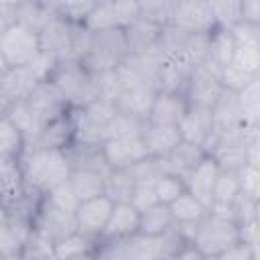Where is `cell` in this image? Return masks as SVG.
<instances>
[{
  "label": "cell",
  "mask_w": 260,
  "mask_h": 260,
  "mask_svg": "<svg viewBox=\"0 0 260 260\" xmlns=\"http://www.w3.org/2000/svg\"><path fill=\"white\" fill-rule=\"evenodd\" d=\"M20 165L28 193L39 197H45L59 185L67 183L73 171L67 150L45 146H28L20 158Z\"/></svg>",
  "instance_id": "cell-1"
},
{
  "label": "cell",
  "mask_w": 260,
  "mask_h": 260,
  "mask_svg": "<svg viewBox=\"0 0 260 260\" xmlns=\"http://www.w3.org/2000/svg\"><path fill=\"white\" fill-rule=\"evenodd\" d=\"M71 110L89 106L100 98L98 75L89 73L81 61H59L47 79Z\"/></svg>",
  "instance_id": "cell-2"
},
{
  "label": "cell",
  "mask_w": 260,
  "mask_h": 260,
  "mask_svg": "<svg viewBox=\"0 0 260 260\" xmlns=\"http://www.w3.org/2000/svg\"><path fill=\"white\" fill-rule=\"evenodd\" d=\"M242 240H244V232L234 215L207 211V215L195 225L191 246L201 256L217 258L219 254L228 252Z\"/></svg>",
  "instance_id": "cell-3"
},
{
  "label": "cell",
  "mask_w": 260,
  "mask_h": 260,
  "mask_svg": "<svg viewBox=\"0 0 260 260\" xmlns=\"http://www.w3.org/2000/svg\"><path fill=\"white\" fill-rule=\"evenodd\" d=\"M130 59L128 43H126V30L124 28H106L95 30L91 39V47L81 61L85 69L93 75L118 71L126 61Z\"/></svg>",
  "instance_id": "cell-4"
},
{
  "label": "cell",
  "mask_w": 260,
  "mask_h": 260,
  "mask_svg": "<svg viewBox=\"0 0 260 260\" xmlns=\"http://www.w3.org/2000/svg\"><path fill=\"white\" fill-rule=\"evenodd\" d=\"M41 37L30 26L16 22L0 32V63L2 69L30 67L41 57Z\"/></svg>",
  "instance_id": "cell-5"
},
{
  "label": "cell",
  "mask_w": 260,
  "mask_h": 260,
  "mask_svg": "<svg viewBox=\"0 0 260 260\" xmlns=\"http://www.w3.org/2000/svg\"><path fill=\"white\" fill-rule=\"evenodd\" d=\"M250 136H252V130L246 126L232 128V130L215 136L205 146V152L219 165L221 171L240 173L248 165Z\"/></svg>",
  "instance_id": "cell-6"
},
{
  "label": "cell",
  "mask_w": 260,
  "mask_h": 260,
  "mask_svg": "<svg viewBox=\"0 0 260 260\" xmlns=\"http://www.w3.org/2000/svg\"><path fill=\"white\" fill-rule=\"evenodd\" d=\"M223 91L225 89L221 85V69L207 59L205 63L193 67V73L185 87V98L191 106L213 108Z\"/></svg>",
  "instance_id": "cell-7"
},
{
  "label": "cell",
  "mask_w": 260,
  "mask_h": 260,
  "mask_svg": "<svg viewBox=\"0 0 260 260\" xmlns=\"http://www.w3.org/2000/svg\"><path fill=\"white\" fill-rule=\"evenodd\" d=\"M32 228L37 232H41L43 236H47L53 244H57L63 238L77 232V221H75V213L65 211V209L57 207L53 201H49L47 197H43L39 201V207H37V213L32 219Z\"/></svg>",
  "instance_id": "cell-8"
},
{
  "label": "cell",
  "mask_w": 260,
  "mask_h": 260,
  "mask_svg": "<svg viewBox=\"0 0 260 260\" xmlns=\"http://www.w3.org/2000/svg\"><path fill=\"white\" fill-rule=\"evenodd\" d=\"M102 156L110 171H128L148 158V152L144 148V142L140 134L134 136H118L108 138L102 144Z\"/></svg>",
  "instance_id": "cell-9"
},
{
  "label": "cell",
  "mask_w": 260,
  "mask_h": 260,
  "mask_svg": "<svg viewBox=\"0 0 260 260\" xmlns=\"http://www.w3.org/2000/svg\"><path fill=\"white\" fill-rule=\"evenodd\" d=\"M26 102V108L30 110L32 118H35V124L39 128V134L43 132V128L53 122L55 118L67 114L71 108L65 104V100L61 98V93L49 83V81H41L30 93L28 98L24 100ZM39 138V136H37Z\"/></svg>",
  "instance_id": "cell-10"
},
{
  "label": "cell",
  "mask_w": 260,
  "mask_h": 260,
  "mask_svg": "<svg viewBox=\"0 0 260 260\" xmlns=\"http://www.w3.org/2000/svg\"><path fill=\"white\" fill-rule=\"evenodd\" d=\"M236 37V53L232 65L252 77L260 75V26L240 22L232 28Z\"/></svg>",
  "instance_id": "cell-11"
},
{
  "label": "cell",
  "mask_w": 260,
  "mask_h": 260,
  "mask_svg": "<svg viewBox=\"0 0 260 260\" xmlns=\"http://www.w3.org/2000/svg\"><path fill=\"white\" fill-rule=\"evenodd\" d=\"M171 26L179 28L185 35H209L217 26V22L209 2L189 0V2H177Z\"/></svg>",
  "instance_id": "cell-12"
},
{
  "label": "cell",
  "mask_w": 260,
  "mask_h": 260,
  "mask_svg": "<svg viewBox=\"0 0 260 260\" xmlns=\"http://www.w3.org/2000/svg\"><path fill=\"white\" fill-rule=\"evenodd\" d=\"M114 201L108 195H100L87 201H81L77 211H75V221H77V232L91 238V240H100L110 215L114 211Z\"/></svg>",
  "instance_id": "cell-13"
},
{
  "label": "cell",
  "mask_w": 260,
  "mask_h": 260,
  "mask_svg": "<svg viewBox=\"0 0 260 260\" xmlns=\"http://www.w3.org/2000/svg\"><path fill=\"white\" fill-rule=\"evenodd\" d=\"M219 175H221L219 165L207 154L193 171H189L183 177V181H185L187 191L195 199H199L207 209H211V205H213V193H215V185H217Z\"/></svg>",
  "instance_id": "cell-14"
},
{
  "label": "cell",
  "mask_w": 260,
  "mask_h": 260,
  "mask_svg": "<svg viewBox=\"0 0 260 260\" xmlns=\"http://www.w3.org/2000/svg\"><path fill=\"white\" fill-rule=\"evenodd\" d=\"M41 81L32 73L30 67H16V69H2L0 79V100H2V114L12 108L14 104L28 98V93Z\"/></svg>",
  "instance_id": "cell-15"
},
{
  "label": "cell",
  "mask_w": 260,
  "mask_h": 260,
  "mask_svg": "<svg viewBox=\"0 0 260 260\" xmlns=\"http://www.w3.org/2000/svg\"><path fill=\"white\" fill-rule=\"evenodd\" d=\"M191 73H193V65L185 59V55L181 51L167 55L156 73V91L185 95V87L189 83Z\"/></svg>",
  "instance_id": "cell-16"
},
{
  "label": "cell",
  "mask_w": 260,
  "mask_h": 260,
  "mask_svg": "<svg viewBox=\"0 0 260 260\" xmlns=\"http://www.w3.org/2000/svg\"><path fill=\"white\" fill-rule=\"evenodd\" d=\"M181 136L185 142L203 146L209 142L211 134H213V108H203V106H191L183 118V122L179 124Z\"/></svg>",
  "instance_id": "cell-17"
},
{
  "label": "cell",
  "mask_w": 260,
  "mask_h": 260,
  "mask_svg": "<svg viewBox=\"0 0 260 260\" xmlns=\"http://www.w3.org/2000/svg\"><path fill=\"white\" fill-rule=\"evenodd\" d=\"M189 110V102L183 93H167V91H156L148 122L158 124V126H179Z\"/></svg>",
  "instance_id": "cell-18"
},
{
  "label": "cell",
  "mask_w": 260,
  "mask_h": 260,
  "mask_svg": "<svg viewBox=\"0 0 260 260\" xmlns=\"http://www.w3.org/2000/svg\"><path fill=\"white\" fill-rule=\"evenodd\" d=\"M140 138L150 158H165L169 152H173L183 142L179 126H158L150 122L144 124Z\"/></svg>",
  "instance_id": "cell-19"
},
{
  "label": "cell",
  "mask_w": 260,
  "mask_h": 260,
  "mask_svg": "<svg viewBox=\"0 0 260 260\" xmlns=\"http://www.w3.org/2000/svg\"><path fill=\"white\" fill-rule=\"evenodd\" d=\"M207 156L203 146L191 144V142H181L173 152H169L165 158H156L160 173L167 175H177V177H185L189 171H193L203 158Z\"/></svg>",
  "instance_id": "cell-20"
},
{
  "label": "cell",
  "mask_w": 260,
  "mask_h": 260,
  "mask_svg": "<svg viewBox=\"0 0 260 260\" xmlns=\"http://www.w3.org/2000/svg\"><path fill=\"white\" fill-rule=\"evenodd\" d=\"M110 169L98 167H73L69 185L79 201H87L100 195H106V177Z\"/></svg>",
  "instance_id": "cell-21"
},
{
  "label": "cell",
  "mask_w": 260,
  "mask_h": 260,
  "mask_svg": "<svg viewBox=\"0 0 260 260\" xmlns=\"http://www.w3.org/2000/svg\"><path fill=\"white\" fill-rule=\"evenodd\" d=\"M140 230V211L132 203H116L100 240H128Z\"/></svg>",
  "instance_id": "cell-22"
},
{
  "label": "cell",
  "mask_w": 260,
  "mask_h": 260,
  "mask_svg": "<svg viewBox=\"0 0 260 260\" xmlns=\"http://www.w3.org/2000/svg\"><path fill=\"white\" fill-rule=\"evenodd\" d=\"M73 142H75V124H73V114L69 110L67 114L49 122L43 128V132L39 134V138L35 142H30L28 146H45V148L67 150V148L73 146Z\"/></svg>",
  "instance_id": "cell-23"
},
{
  "label": "cell",
  "mask_w": 260,
  "mask_h": 260,
  "mask_svg": "<svg viewBox=\"0 0 260 260\" xmlns=\"http://www.w3.org/2000/svg\"><path fill=\"white\" fill-rule=\"evenodd\" d=\"M238 126H244L242 110H240V100H238V93L225 89L221 93V98L217 100V104L213 106V134H211L209 142L215 136H219V134H223V132H228L232 128H238Z\"/></svg>",
  "instance_id": "cell-24"
},
{
  "label": "cell",
  "mask_w": 260,
  "mask_h": 260,
  "mask_svg": "<svg viewBox=\"0 0 260 260\" xmlns=\"http://www.w3.org/2000/svg\"><path fill=\"white\" fill-rule=\"evenodd\" d=\"M0 173H2V207L14 205L28 195L24 173L20 160L0 158Z\"/></svg>",
  "instance_id": "cell-25"
},
{
  "label": "cell",
  "mask_w": 260,
  "mask_h": 260,
  "mask_svg": "<svg viewBox=\"0 0 260 260\" xmlns=\"http://www.w3.org/2000/svg\"><path fill=\"white\" fill-rule=\"evenodd\" d=\"M240 193H242L240 173L221 171V175L217 179V185H215V193H213V205H211L209 211L234 215V205H236Z\"/></svg>",
  "instance_id": "cell-26"
},
{
  "label": "cell",
  "mask_w": 260,
  "mask_h": 260,
  "mask_svg": "<svg viewBox=\"0 0 260 260\" xmlns=\"http://www.w3.org/2000/svg\"><path fill=\"white\" fill-rule=\"evenodd\" d=\"M162 30L165 28H160L144 18H138L136 22H132L126 28V43H128L130 57H138V55L146 53L148 49H152L156 45V41L160 39Z\"/></svg>",
  "instance_id": "cell-27"
},
{
  "label": "cell",
  "mask_w": 260,
  "mask_h": 260,
  "mask_svg": "<svg viewBox=\"0 0 260 260\" xmlns=\"http://www.w3.org/2000/svg\"><path fill=\"white\" fill-rule=\"evenodd\" d=\"M28 148V138L24 132L8 118L2 116L0 120V158L20 160Z\"/></svg>",
  "instance_id": "cell-28"
},
{
  "label": "cell",
  "mask_w": 260,
  "mask_h": 260,
  "mask_svg": "<svg viewBox=\"0 0 260 260\" xmlns=\"http://www.w3.org/2000/svg\"><path fill=\"white\" fill-rule=\"evenodd\" d=\"M236 53V37L232 28L225 26H215L209 32V61L215 63L219 69L232 65Z\"/></svg>",
  "instance_id": "cell-29"
},
{
  "label": "cell",
  "mask_w": 260,
  "mask_h": 260,
  "mask_svg": "<svg viewBox=\"0 0 260 260\" xmlns=\"http://www.w3.org/2000/svg\"><path fill=\"white\" fill-rule=\"evenodd\" d=\"M171 213L175 217V223L177 225H197L205 215H207V207L195 199L189 191H185L179 199H175L171 205Z\"/></svg>",
  "instance_id": "cell-30"
},
{
  "label": "cell",
  "mask_w": 260,
  "mask_h": 260,
  "mask_svg": "<svg viewBox=\"0 0 260 260\" xmlns=\"http://www.w3.org/2000/svg\"><path fill=\"white\" fill-rule=\"evenodd\" d=\"M240 110L244 126L250 130H260V75L254 77L240 93Z\"/></svg>",
  "instance_id": "cell-31"
},
{
  "label": "cell",
  "mask_w": 260,
  "mask_h": 260,
  "mask_svg": "<svg viewBox=\"0 0 260 260\" xmlns=\"http://www.w3.org/2000/svg\"><path fill=\"white\" fill-rule=\"evenodd\" d=\"M175 225V217L171 213V207L165 203H156L154 207L140 213V230L138 234L146 236H162Z\"/></svg>",
  "instance_id": "cell-32"
},
{
  "label": "cell",
  "mask_w": 260,
  "mask_h": 260,
  "mask_svg": "<svg viewBox=\"0 0 260 260\" xmlns=\"http://www.w3.org/2000/svg\"><path fill=\"white\" fill-rule=\"evenodd\" d=\"M132 260H162L167 258V248L162 236H146L136 234L126 240Z\"/></svg>",
  "instance_id": "cell-33"
},
{
  "label": "cell",
  "mask_w": 260,
  "mask_h": 260,
  "mask_svg": "<svg viewBox=\"0 0 260 260\" xmlns=\"http://www.w3.org/2000/svg\"><path fill=\"white\" fill-rule=\"evenodd\" d=\"M95 246H98V240H91V238L75 232V234H71V236H67L55 244L53 256H55V260H73L79 256L93 254Z\"/></svg>",
  "instance_id": "cell-34"
},
{
  "label": "cell",
  "mask_w": 260,
  "mask_h": 260,
  "mask_svg": "<svg viewBox=\"0 0 260 260\" xmlns=\"http://www.w3.org/2000/svg\"><path fill=\"white\" fill-rule=\"evenodd\" d=\"M136 179L130 171H110L106 177V195L114 203H130Z\"/></svg>",
  "instance_id": "cell-35"
},
{
  "label": "cell",
  "mask_w": 260,
  "mask_h": 260,
  "mask_svg": "<svg viewBox=\"0 0 260 260\" xmlns=\"http://www.w3.org/2000/svg\"><path fill=\"white\" fill-rule=\"evenodd\" d=\"M175 8H177L175 0H146V2H140V18L160 28H167L173 22Z\"/></svg>",
  "instance_id": "cell-36"
},
{
  "label": "cell",
  "mask_w": 260,
  "mask_h": 260,
  "mask_svg": "<svg viewBox=\"0 0 260 260\" xmlns=\"http://www.w3.org/2000/svg\"><path fill=\"white\" fill-rule=\"evenodd\" d=\"M93 6H95V2H79V0L55 2V16L63 18V20H67L71 24H85V20L89 18Z\"/></svg>",
  "instance_id": "cell-37"
},
{
  "label": "cell",
  "mask_w": 260,
  "mask_h": 260,
  "mask_svg": "<svg viewBox=\"0 0 260 260\" xmlns=\"http://www.w3.org/2000/svg\"><path fill=\"white\" fill-rule=\"evenodd\" d=\"M185 191H187V187H185L183 177L167 175V173H160V175H158V179H156V197H158V203L171 205V203H173L175 199H179Z\"/></svg>",
  "instance_id": "cell-38"
},
{
  "label": "cell",
  "mask_w": 260,
  "mask_h": 260,
  "mask_svg": "<svg viewBox=\"0 0 260 260\" xmlns=\"http://www.w3.org/2000/svg\"><path fill=\"white\" fill-rule=\"evenodd\" d=\"M156 179L158 177H152V179H140L136 181L134 185V191H132V197H130V203L142 213L150 207H154L158 203V197H156Z\"/></svg>",
  "instance_id": "cell-39"
},
{
  "label": "cell",
  "mask_w": 260,
  "mask_h": 260,
  "mask_svg": "<svg viewBox=\"0 0 260 260\" xmlns=\"http://www.w3.org/2000/svg\"><path fill=\"white\" fill-rule=\"evenodd\" d=\"M85 26L95 32V30H106V28H118L116 20V10L114 2H95L89 18L85 20Z\"/></svg>",
  "instance_id": "cell-40"
},
{
  "label": "cell",
  "mask_w": 260,
  "mask_h": 260,
  "mask_svg": "<svg viewBox=\"0 0 260 260\" xmlns=\"http://www.w3.org/2000/svg\"><path fill=\"white\" fill-rule=\"evenodd\" d=\"M211 12L215 16V22L225 28H234L236 24L242 22V2H209Z\"/></svg>",
  "instance_id": "cell-41"
},
{
  "label": "cell",
  "mask_w": 260,
  "mask_h": 260,
  "mask_svg": "<svg viewBox=\"0 0 260 260\" xmlns=\"http://www.w3.org/2000/svg\"><path fill=\"white\" fill-rule=\"evenodd\" d=\"M95 260H132L126 240H98Z\"/></svg>",
  "instance_id": "cell-42"
},
{
  "label": "cell",
  "mask_w": 260,
  "mask_h": 260,
  "mask_svg": "<svg viewBox=\"0 0 260 260\" xmlns=\"http://www.w3.org/2000/svg\"><path fill=\"white\" fill-rule=\"evenodd\" d=\"M49 201H53L57 207H61V209H65V211H71V213H75L77 211V207H79V199H77V195L73 193V189H71V185H69V181L67 183H63V185H59L57 189H53L49 195H45Z\"/></svg>",
  "instance_id": "cell-43"
},
{
  "label": "cell",
  "mask_w": 260,
  "mask_h": 260,
  "mask_svg": "<svg viewBox=\"0 0 260 260\" xmlns=\"http://www.w3.org/2000/svg\"><path fill=\"white\" fill-rule=\"evenodd\" d=\"M240 179H242V193L254 203L260 201V169L246 165L240 171Z\"/></svg>",
  "instance_id": "cell-44"
},
{
  "label": "cell",
  "mask_w": 260,
  "mask_h": 260,
  "mask_svg": "<svg viewBox=\"0 0 260 260\" xmlns=\"http://www.w3.org/2000/svg\"><path fill=\"white\" fill-rule=\"evenodd\" d=\"M256 77H258V75H256ZM252 79H254L252 75H248V73L236 69L234 65H228V67L221 69V85H223V89H228V91L240 93Z\"/></svg>",
  "instance_id": "cell-45"
},
{
  "label": "cell",
  "mask_w": 260,
  "mask_h": 260,
  "mask_svg": "<svg viewBox=\"0 0 260 260\" xmlns=\"http://www.w3.org/2000/svg\"><path fill=\"white\" fill-rule=\"evenodd\" d=\"M215 260H254V248L250 242L242 240L240 244H236L234 248H230L228 252L219 254Z\"/></svg>",
  "instance_id": "cell-46"
},
{
  "label": "cell",
  "mask_w": 260,
  "mask_h": 260,
  "mask_svg": "<svg viewBox=\"0 0 260 260\" xmlns=\"http://www.w3.org/2000/svg\"><path fill=\"white\" fill-rule=\"evenodd\" d=\"M242 22L260 26V0H244L242 2Z\"/></svg>",
  "instance_id": "cell-47"
},
{
  "label": "cell",
  "mask_w": 260,
  "mask_h": 260,
  "mask_svg": "<svg viewBox=\"0 0 260 260\" xmlns=\"http://www.w3.org/2000/svg\"><path fill=\"white\" fill-rule=\"evenodd\" d=\"M248 165L260 169V130H252V136H250V152H248Z\"/></svg>",
  "instance_id": "cell-48"
},
{
  "label": "cell",
  "mask_w": 260,
  "mask_h": 260,
  "mask_svg": "<svg viewBox=\"0 0 260 260\" xmlns=\"http://www.w3.org/2000/svg\"><path fill=\"white\" fill-rule=\"evenodd\" d=\"M162 260H203V256L189 244V246H185L179 254H173V256H167V258H162Z\"/></svg>",
  "instance_id": "cell-49"
},
{
  "label": "cell",
  "mask_w": 260,
  "mask_h": 260,
  "mask_svg": "<svg viewBox=\"0 0 260 260\" xmlns=\"http://www.w3.org/2000/svg\"><path fill=\"white\" fill-rule=\"evenodd\" d=\"M254 223L260 228V201L254 203Z\"/></svg>",
  "instance_id": "cell-50"
},
{
  "label": "cell",
  "mask_w": 260,
  "mask_h": 260,
  "mask_svg": "<svg viewBox=\"0 0 260 260\" xmlns=\"http://www.w3.org/2000/svg\"><path fill=\"white\" fill-rule=\"evenodd\" d=\"M2 260H32V258H28L24 254H18V256H4Z\"/></svg>",
  "instance_id": "cell-51"
},
{
  "label": "cell",
  "mask_w": 260,
  "mask_h": 260,
  "mask_svg": "<svg viewBox=\"0 0 260 260\" xmlns=\"http://www.w3.org/2000/svg\"><path fill=\"white\" fill-rule=\"evenodd\" d=\"M73 260H95L93 254H87V256H79V258H73Z\"/></svg>",
  "instance_id": "cell-52"
},
{
  "label": "cell",
  "mask_w": 260,
  "mask_h": 260,
  "mask_svg": "<svg viewBox=\"0 0 260 260\" xmlns=\"http://www.w3.org/2000/svg\"><path fill=\"white\" fill-rule=\"evenodd\" d=\"M203 260H215V258H209V256H203Z\"/></svg>",
  "instance_id": "cell-53"
}]
</instances>
